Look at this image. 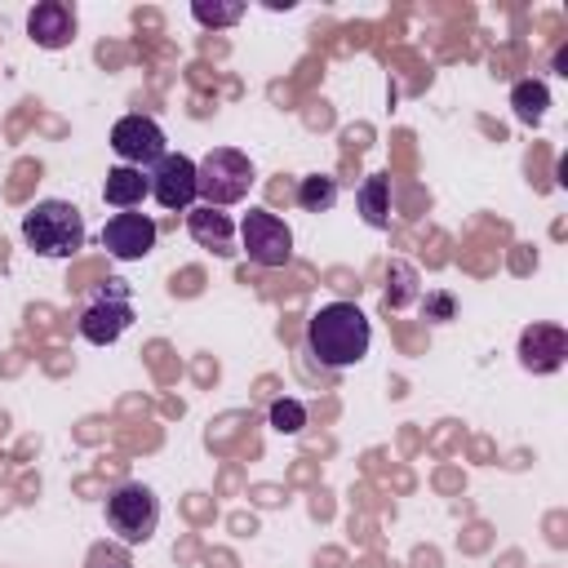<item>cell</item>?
<instances>
[{
  "mask_svg": "<svg viewBox=\"0 0 568 568\" xmlns=\"http://www.w3.org/2000/svg\"><path fill=\"white\" fill-rule=\"evenodd\" d=\"M191 13H195V22H200V27H231V22H240V18H244V4H240V0H231V4L195 0V4H191Z\"/></svg>",
  "mask_w": 568,
  "mask_h": 568,
  "instance_id": "obj_17",
  "label": "cell"
},
{
  "mask_svg": "<svg viewBox=\"0 0 568 568\" xmlns=\"http://www.w3.org/2000/svg\"><path fill=\"white\" fill-rule=\"evenodd\" d=\"M186 231H191V240H195V244L213 248L217 257H226V253H231V235H235V226H231V217H226L222 209H209V204L186 209Z\"/></svg>",
  "mask_w": 568,
  "mask_h": 568,
  "instance_id": "obj_12",
  "label": "cell"
},
{
  "mask_svg": "<svg viewBox=\"0 0 568 568\" xmlns=\"http://www.w3.org/2000/svg\"><path fill=\"white\" fill-rule=\"evenodd\" d=\"M146 186H151V195H155L164 209L186 213V209L195 204V160H186V155L169 151V155H164V160L151 169Z\"/></svg>",
  "mask_w": 568,
  "mask_h": 568,
  "instance_id": "obj_9",
  "label": "cell"
},
{
  "mask_svg": "<svg viewBox=\"0 0 568 568\" xmlns=\"http://www.w3.org/2000/svg\"><path fill=\"white\" fill-rule=\"evenodd\" d=\"M510 106H515V115H519L524 124H541V115H546V106H550V93H546L541 80H519V84L510 89Z\"/></svg>",
  "mask_w": 568,
  "mask_h": 568,
  "instance_id": "obj_15",
  "label": "cell"
},
{
  "mask_svg": "<svg viewBox=\"0 0 568 568\" xmlns=\"http://www.w3.org/2000/svg\"><path fill=\"white\" fill-rule=\"evenodd\" d=\"M271 426H275L280 435H297V430L306 426V408H302L297 399H275V404H271Z\"/></svg>",
  "mask_w": 568,
  "mask_h": 568,
  "instance_id": "obj_18",
  "label": "cell"
},
{
  "mask_svg": "<svg viewBox=\"0 0 568 568\" xmlns=\"http://www.w3.org/2000/svg\"><path fill=\"white\" fill-rule=\"evenodd\" d=\"M426 306H430V315H435V320H448V315H453V297H448V293H430V297H426Z\"/></svg>",
  "mask_w": 568,
  "mask_h": 568,
  "instance_id": "obj_19",
  "label": "cell"
},
{
  "mask_svg": "<svg viewBox=\"0 0 568 568\" xmlns=\"http://www.w3.org/2000/svg\"><path fill=\"white\" fill-rule=\"evenodd\" d=\"M155 240H160L155 217L133 213V209L106 217V226H102V248H106L111 257H120V262H138V257H146V253L155 248Z\"/></svg>",
  "mask_w": 568,
  "mask_h": 568,
  "instance_id": "obj_8",
  "label": "cell"
},
{
  "mask_svg": "<svg viewBox=\"0 0 568 568\" xmlns=\"http://www.w3.org/2000/svg\"><path fill=\"white\" fill-rule=\"evenodd\" d=\"M146 191H151V186H146L142 169H133V164H115V169L106 173V182H102V200H106L111 209H133V204H142Z\"/></svg>",
  "mask_w": 568,
  "mask_h": 568,
  "instance_id": "obj_13",
  "label": "cell"
},
{
  "mask_svg": "<svg viewBox=\"0 0 568 568\" xmlns=\"http://www.w3.org/2000/svg\"><path fill=\"white\" fill-rule=\"evenodd\" d=\"M129 324H133L129 288H124V280H106V288L84 306L80 333H84V342H93V346H111V342H120V333H124Z\"/></svg>",
  "mask_w": 568,
  "mask_h": 568,
  "instance_id": "obj_5",
  "label": "cell"
},
{
  "mask_svg": "<svg viewBox=\"0 0 568 568\" xmlns=\"http://www.w3.org/2000/svg\"><path fill=\"white\" fill-rule=\"evenodd\" d=\"M373 328L355 302H328L306 320V346L324 368H351L368 355Z\"/></svg>",
  "mask_w": 568,
  "mask_h": 568,
  "instance_id": "obj_1",
  "label": "cell"
},
{
  "mask_svg": "<svg viewBox=\"0 0 568 568\" xmlns=\"http://www.w3.org/2000/svg\"><path fill=\"white\" fill-rule=\"evenodd\" d=\"M240 235H244L248 262H257V266H288V257H293V231L271 209H248L244 222H240Z\"/></svg>",
  "mask_w": 568,
  "mask_h": 568,
  "instance_id": "obj_6",
  "label": "cell"
},
{
  "mask_svg": "<svg viewBox=\"0 0 568 568\" xmlns=\"http://www.w3.org/2000/svg\"><path fill=\"white\" fill-rule=\"evenodd\" d=\"M297 204H302L306 213H328V209L337 204V182H333L328 173H306V178L297 182Z\"/></svg>",
  "mask_w": 568,
  "mask_h": 568,
  "instance_id": "obj_16",
  "label": "cell"
},
{
  "mask_svg": "<svg viewBox=\"0 0 568 568\" xmlns=\"http://www.w3.org/2000/svg\"><path fill=\"white\" fill-rule=\"evenodd\" d=\"M27 36L40 49H67L75 40V9L67 0H40L27 13Z\"/></svg>",
  "mask_w": 568,
  "mask_h": 568,
  "instance_id": "obj_11",
  "label": "cell"
},
{
  "mask_svg": "<svg viewBox=\"0 0 568 568\" xmlns=\"http://www.w3.org/2000/svg\"><path fill=\"white\" fill-rule=\"evenodd\" d=\"M155 524H160V501H155V493L146 484H120L106 497V528L120 541L142 546V541H151Z\"/></svg>",
  "mask_w": 568,
  "mask_h": 568,
  "instance_id": "obj_4",
  "label": "cell"
},
{
  "mask_svg": "<svg viewBox=\"0 0 568 568\" xmlns=\"http://www.w3.org/2000/svg\"><path fill=\"white\" fill-rule=\"evenodd\" d=\"M111 151L133 169H142V164L155 169L169 155V138L151 115H120L111 129Z\"/></svg>",
  "mask_w": 568,
  "mask_h": 568,
  "instance_id": "obj_7",
  "label": "cell"
},
{
  "mask_svg": "<svg viewBox=\"0 0 568 568\" xmlns=\"http://www.w3.org/2000/svg\"><path fill=\"white\" fill-rule=\"evenodd\" d=\"M359 213H364L368 226H386L390 222V178L386 173L364 178V186H359Z\"/></svg>",
  "mask_w": 568,
  "mask_h": 568,
  "instance_id": "obj_14",
  "label": "cell"
},
{
  "mask_svg": "<svg viewBox=\"0 0 568 568\" xmlns=\"http://www.w3.org/2000/svg\"><path fill=\"white\" fill-rule=\"evenodd\" d=\"M22 240L40 257H71L84 244V217L71 200H36L22 217Z\"/></svg>",
  "mask_w": 568,
  "mask_h": 568,
  "instance_id": "obj_2",
  "label": "cell"
},
{
  "mask_svg": "<svg viewBox=\"0 0 568 568\" xmlns=\"http://www.w3.org/2000/svg\"><path fill=\"white\" fill-rule=\"evenodd\" d=\"M568 355V333L559 324H532L519 333V364L528 373H555Z\"/></svg>",
  "mask_w": 568,
  "mask_h": 568,
  "instance_id": "obj_10",
  "label": "cell"
},
{
  "mask_svg": "<svg viewBox=\"0 0 568 568\" xmlns=\"http://www.w3.org/2000/svg\"><path fill=\"white\" fill-rule=\"evenodd\" d=\"M93 568H129V559L120 550H93Z\"/></svg>",
  "mask_w": 568,
  "mask_h": 568,
  "instance_id": "obj_20",
  "label": "cell"
},
{
  "mask_svg": "<svg viewBox=\"0 0 568 568\" xmlns=\"http://www.w3.org/2000/svg\"><path fill=\"white\" fill-rule=\"evenodd\" d=\"M257 169L244 151L235 146H213L200 164H195V195L209 204V209H222V204H235L248 195Z\"/></svg>",
  "mask_w": 568,
  "mask_h": 568,
  "instance_id": "obj_3",
  "label": "cell"
}]
</instances>
